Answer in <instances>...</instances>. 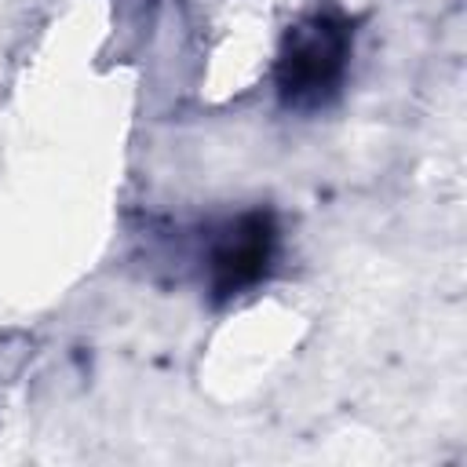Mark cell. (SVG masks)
Segmentation results:
<instances>
[{"label": "cell", "instance_id": "6da1fadb", "mask_svg": "<svg viewBox=\"0 0 467 467\" xmlns=\"http://www.w3.org/2000/svg\"><path fill=\"white\" fill-rule=\"evenodd\" d=\"M350 40L354 36H350L347 18L332 11H317L303 18L296 29H288L277 66H274V80H277L285 106L310 109V106L328 102L347 73Z\"/></svg>", "mask_w": 467, "mask_h": 467}, {"label": "cell", "instance_id": "7a4b0ae2", "mask_svg": "<svg viewBox=\"0 0 467 467\" xmlns=\"http://www.w3.org/2000/svg\"><path fill=\"white\" fill-rule=\"evenodd\" d=\"M277 252V223L270 212L255 208L241 219L226 223V230L212 241L208 255V281L215 299L241 296L244 288L259 285Z\"/></svg>", "mask_w": 467, "mask_h": 467}]
</instances>
